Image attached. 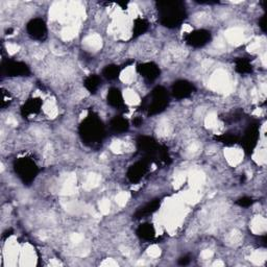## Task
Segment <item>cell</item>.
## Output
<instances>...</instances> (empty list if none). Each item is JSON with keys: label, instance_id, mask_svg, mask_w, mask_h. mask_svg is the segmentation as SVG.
I'll return each instance as SVG.
<instances>
[{"label": "cell", "instance_id": "cell-1", "mask_svg": "<svg viewBox=\"0 0 267 267\" xmlns=\"http://www.w3.org/2000/svg\"><path fill=\"white\" fill-rule=\"evenodd\" d=\"M157 6L159 21L167 28L179 27L187 17V11L182 1H160Z\"/></svg>", "mask_w": 267, "mask_h": 267}, {"label": "cell", "instance_id": "cell-2", "mask_svg": "<svg viewBox=\"0 0 267 267\" xmlns=\"http://www.w3.org/2000/svg\"><path fill=\"white\" fill-rule=\"evenodd\" d=\"M79 136L89 146H96L102 143L106 137V128L98 116L90 113L79 125Z\"/></svg>", "mask_w": 267, "mask_h": 267}, {"label": "cell", "instance_id": "cell-3", "mask_svg": "<svg viewBox=\"0 0 267 267\" xmlns=\"http://www.w3.org/2000/svg\"><path fill=\"white\" fill-rule=\"evenodd\" d=\"M168 103L169 94L167 90L164 87L158 86L142 100L141 107L148 116H153L163 112Z\"/></svg>", "mask_w": 267, "mask_h": 267}, {"label": "cell", "instance_id": "cell-4", "mask_svg": "<svg viewBox=\"0 0 267 267\" xmlns=\"http://www.w3.org/2000/svg\"><path fill=\"white\" fill-rule=\"evenodd\" d=\"M14 170L24 184L29 185L37 177L39 173V167L34 160L24 157L15 161Z\"/></svg>", "mask_w": 267, "mask_h": 267}, {"label": "cell", "instance_id": "cell-5", "mask_svg": "<svg viewBox=\"0 0 267 267\" xmlns=\"http://www.w3.org/2000/svg\"><path fill=\"white\" fill-rule=\"evenodd\" d=\"M1 73L2 75L11 77L28 76L30 74V69L23 62L6 61L1 64Z\"/></svg>", "mask_w": 267, "mask_h": 267}, {"label": "cell", "instance_id": "cell-6", "mask_svg": "<svg viewBox=\"0 0 267 267\" xmlns=\"http://www.w3.org/2000/svg\"><path fill=\"white\" fill-rule=\"evenodd\" d=\"M185 42L193 48H200L206 46L212 39L211 31L207 29H195L188 32L184 37Z\"/></svg>", "mask_w": 267, "mask_h": 267}, {"label": "cell", "instance_id": "cell-7", "mask_svg": "<svg viewBox=\"0 0 267 267\" xmlns=\"http://www.w3.org/2000/svg\"><path fill=\"white\" fill-rule=\"evenodd\" d=\"M137 147L142 152L146 153L147 159L151 162L158 158V153L160 150V146L157 141L149 136H141L137 140Z\"/></svg>", "mask_w": 267, "mask_h": 267}, {"label": "cell", "instance_id": "cell-8", "mask_svg": "<svg viewBox=\"0 0 267 267\" xmlns=\"http://www.w3.org/2000/svg\"><path fill=\"white\" fill-rule=\"evenodd\" d=\"M28 36L36 41H44L47 38V25L43 19L34 18L26 25Z\"/></svg>", "mask_w": 267, "mask_h": 267}, {"label": "cell", "instance_id": "cell-9", "mask_svg": "<svg viewBox=\"0 0 267 267\" xmlns=\"http://www.w3.org/2000/svg\"><path fill=\"white\" fill-rule=\"evenodd\" d=\"M149 162L150 161L146 158V160H141L134 163L131 167L128 168V170L126 172L127 180L133 184L140 182L144 177V175L148 171Z\"/></svg>", "mask_w": 267, "mask_h": 267}, {"label": "cell", "instance_id": "cell-10", "mask_svg": "<svg viewBox=\"0 0 267 267\" xmlns=\"http://www.w3.org/2000/svg\"><path fill=\"white\" fill-rule=\"evenodd\" d=\"M194 92H195V87L186 79L176 80L171 87V95L180 100L188 98Z\"/></svg>", "mask_w": 267, "mask_h": 267}, {"label": "cell", "instance_id": "cell-11", "mask_svg": "<svg viewBox=\"0 0 267 267\" xmlns=\"http://www.w3.org/2000/svg\"><path fill=\"white\" fill-rule=\"evenodd\" d=\"M258 140H259V126L258 124L254 123L252 125H249L245 129L243 138H242L241 140V144L247 153H252L255 147L257 146Z\"/></svg>", "mask_w": 267, "mask_h": 267}, {"label": "cell", "instance_id": "cell-12", "mask_svg": "<svg viewBox=\"0 0 267 267\" xmlns=\"http://www.w3.org/2000/svg\"><path fill=\"white\" fill-rule=\"evenodd\" d=\"M137 71H138V73L148 83L155 82V80L157 78H159V76L161 74V70H160L159 66L157 64L152 63V62L143 63V64L138 65V67H137Z\"/></svg>", "mask_w": 267, "mask_h": 267}, {"label": "cell", "instance_id": "cell-13", "mask_svg": "<svg viewBox=\"0 0 267 267\" xmlns=\"http://www.w3.org/2000/svg\"><path fill=\"white\" fill-rule=\"evenodd\" d=\"M42 108V101L39 98H30L23 104L21 114L24 118H29L39 114Z\"/></svg>", "mask_w": 267, "mask_h": 267}, {"label": "cell", "instance_id": "cell-14", "mask_svg": "<svg viewBox=\"0 0 267 267\" xmlns=\"http://www.w3.org/2000/svg\"><path fill=\"white\" fill-rule=\"evenodd\" d=\"M107 101L111 107L115 108L117 110H121L124 108V100L123 96L121 91L117 88H111L108 95H107Z\"/></svg>", "mask_w": 267, "mask_h": 267}, {"label": "cell", "instance_id": "cell-15", "mask_svg": "<svg viewBox=\"0 0 267 267\" xmlns=\"http://www.w3.org/2000/svg\"><path fill=\"white\" fill-rule=\"evenodd\" d=\"M160 204H161L160 199H153V200L149 201V203L141 207L138 211L135 213L134 219H141V218H144V217L151 215L152 213H155L159 209Z\"/></svg>", "mask_w": 267, "mask_h": 267}, {"label": "cell", "instance_id": "cell-16", "mask_svg": "<svg viewBox=\"0 0 267 267\" xmlns=\"http://www.w3.org/2000/svg\"><path fill=\"white\" fill-rule=\"evenodd\" d=\"M110 128L111 131L115 134H123L128 131L129 123L122 116H115L111 120Z\"/></svg>", "mask_w": 267, "mask_h": 267}, {"label": "cell", "instance_id": "cell-17", "mask_svg": "<svg viewBox=\"0 0 267 267\" xmlns=\"http://www.w3.org/2000/svg\"><path fill=\"white\" fill-rule=\"evenodd\" d=\"M137 235L140 237L142 240L150 241L156 236V230L153 228V225L150 223H143L140 224L137 229Z\"/></svg>", "mask_w": 267, "mask_h": 267}, {"label": "cell", "instance_id": "cell-18", "mask_svg": "<svg viewBox=\"0 0 267 267\" xmlns=\"http://www.w3.org/2000/svg\"><path fill=\"white\" fill-rule=\"evenodd\" d=\"M101 85V78L97 74L88 75L84 80V87L90 94H95Z\"/></svg>", "mask_w": 267, "mask_h": 267}, {"label": "cell", "instance_id": "cell-19", "mask_svg": "<svg viewBox=\"0 0 267 267\" xmlns=\"http://www.w3.org/2000/svg\"><path fill=\"white\" fill-rule=\"evenodd\" d=\"M234 64H235L236 72L241 75L249 74L253 72L252 64H250V62L245 58H237L234 61Z\"/></svg>", "mask_w": 267, "mask_h": 267}, {"label": "cell", "instance_id": "cell-20", "mask_svg": "<svg viewBox=\"0 0 267 267\" xmlns=\"http://www.w3.org/2000/svg\"><path fill=\"white\" fill-rule=\"evenodd\" d=\"M149 28V23L147 20H145L143 18H137L134 21V25H133V37L137 38L143 34H145Z\"/></svg>", "mask_w": 267, "mask_h": 267}, {"label": "cell", "instance_id": "cell-21", "mask_svg": "<svg viewBox=\"0 0 267 267\" xmlns=\"http://www.w3.org/2000/svg\"><path fill=\"white\" fill-rule=\"evenodd\" d=\"M120 71H121V69L119 66L112 64V65H108V66L103 68L102 75L109 80H114V79L118 78V76L120 74Z\"/></svg>", "mask_w": 267, "mask_h": 267}, {"label": "cell", "instance_id": "cell-22", "mask_svg": "<svg viewBox=\"0 0 267 267\" xmlns=\"http://www.w3.org/2000/svg\"><path fill=\"white\" fill-rule=\"evenodd\" d=\"M215 139L218 142L228 145V146H231V145H234V144H236V143L239 142V137L236 136V135H234V134H230V133L217 136V137H215Z\"/></svg>", "mask_w": 267, "mask_h": 267}, {"label": "cell", "instance_id": "cell-23", "mask_svg": "<svg viewBox=\"0 0 267 267\" xmlns=\"http://www.w3.org/2000/svg\"><path fill=\"white\" fill-rule=\"evenodd\" d=\"M254 203H255V200L249 196H243L236 201V204L242 208H248V207L252 206Z\"/></svg>", "mask_w": 267, "mask_h": 267}, {"label": "cell", "instance_id": "cell-24", "mask_svg": "<svg viewBox=\"0 0 267 267\" xmlns=\"http://www.w3.org/2000/svg\"><path fill=\"white\" fill-rule=\"evenodd\" d=\"M189 263H190V258L188 256H184V257L179 259V264L180 265L185 266V265H188Z\"/></svg>", "mask_w": 267, "mask_h": 267}, {"label": "cell", "instance_id": "cell-25", "mask_svg": "<svg viewBox=\"0 0 267 267\" xmlns=\"http://www.w3.org/2000/svg\"><path fill=\"white\" fill-rule=\"evenodd\" d=\"M259 24H260V27L262 28L263 31H265V17H262L260 22H259Z\"/></svg>", "mask_w": 267, "mask_h": 267}, {"label": "cell", "instance_id": "cell-26", "mask_svg": "<svg viewBox=\"0 0 267 267\" xmlns=\"http://www.w3.org/2000/svg\"><path fill=\"white\" fill-rule=\"evenodd\" d=\"M141 123H142V119H141V118H137V119H135L134 124H135L136 126H140Z\"/></svg>", "mask_w": 267, "mask_h": 267}]
</instances>
